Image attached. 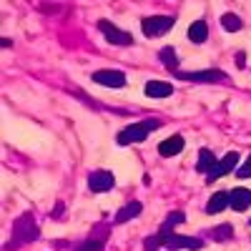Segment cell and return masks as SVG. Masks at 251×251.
Returning a JSON list of instances; mask_svg holds the SVG:
<instances>
[{"label": "cell", "mask_w": 251, "mask_h": 251, "mask_svg": "<svg viewBox=\"0 0 251 251\" xmlns=\"http://www.w3.org/2000/svg\"><path fill=\"white\" fill-rule=\"evenodd\" d=\"M158 128V121H149V123H136V126H128L118 133V143L121 146H128V143H141L149 138V131Z\"/></svg>", "instance_id": "cell-1"}, {"label": "cell", "mask_w": 251, "mask_h": 251, "mask_svg": "<svg viewBox=\"0 0 251 251\" xmlns=\"http://www.w3.org/2000/svg\"><path fill=\"white\" fill-rule=\"evenodd\" d=\"M143 33L149 38H158V35H166L171 28H174V18L171 15H153V18H143L141 23Z\"/></svg>", "instance_id": "cell-2"}, {"label": "cell", "mask_w": 251, "mask_h": 251, "mask_svg": "<svg viewBox=\"0 0 251 251\" xmlns=\"http://www.w3.org/2000/svg\"><path fill=\"white\" fill-rule=\"evenodd\" d=\"M98 28H100L103 35H106L108 43H113V46H131V43H133V38H131L128 33L121 30V28H116L113 23H108V20H100Z\"/></svg>", "instance_id": "cell-3"}, {"label": "cell", "mask_w": 251, "mask_h": 251, "mask_svg": "<svg viewBox=\"0 0 251 251\" xmlns=\"http://www.w3.org/2000/svg\"><path fill=\"white\" fill-rule=\"evenodd\" d=\"M113 183H116V178H113L111 171H93L91 178H88V188H91V191H96V194L111 191Z\"/></svg>", "instance_id": "cell-4"}, {"label": "cell", "mask_w": 251, "mask_h": 251, "mask_svg": "<svg viewBox=\"0 0 251 251\" xmlns=\"http://www.w3.org/2000/svg\"><path fill=\"white\" fill-rule=\"evenodd\" d=\"M13 234H15L20 241H33V239L38 236V226H35V221H33L30 216H20V219L15 221V226H13Z\"/></svg>", "instance_id": "cell-5"}, {"label": "cell", "mask_w": 251, "mask_h": 251, "mask_svg": "<svg viewBox=\"0 0 251 251\" xmlns=\"http://www.w3.org/2000/svg\"><path fill=\"white\" fill-rule=\"evenodd\" d=\"M93 80L100 83V86H108V88H121L126 86V75L121 71H96Z\"/></svg>", "instance_id": "cell-6"}, {"label": "cell", "mask_w": 251, "mask_h": 251, "mask_svg": "<svg viewBox=\"0 0 251 251\" xmlns=\"http://www.w3.org/2000/svg\"><path fill=\"white\" fill-rule=\"evenodd\" d=\"M236 163H239V153H226V156L214 166V171L208 174V181H216V178H221V176H226V174H231V171L236 169Z\"/></svg>", "instance_id": "cell-7"}, {"label": "cell", "mask_w": 251, "mask_h": 251, "mask_svg": "<svg viewBox=\"0 0 251 251\" xmlns=\"http://www.w3.org/2000/svg\"><path fill=\"white\" fill-rule=\"evenodd\" d=\"M228 206H231L234 211H246L251 206V191L249 188H234V191L228 194Z\"/></svg>", "instance_id": "cell-8"}, {"label": "cell", "mask_w": 251, "mask_h": 251, "mask_svg": "<svg viewBox=\"0 0 251 251\" xmlns=\"http://www.w3.org/2000/svg\"><path fill=\"white\" fill-rule=\"evenodd\" d=\"M178 78L196 80V83H216V80H224V73L221 71H196V73H178Z\"/></svg>", "instance_id": "cell-9"}, {"label": "cell", "mask_w": 251, "mask_h": 251, "mask_svg": "<svg viewBox=\"0 0 251 251\" xmlns=\"http://www.w3.org/2000/svg\"><path fill=\"white\" fill-rule=\"evenodd\" d=\"M174 93V86L166 80H149L146 83V96L149 98H166Z\"/></svg>", "instance_id": "cell-10"}, {"label": "cell", "mask_w": 251, "mask_h": 251, "mask_svg": "<svg viewBox=\"0 0 251 251\" xmlns=\"http://www.w3.org/2000/svg\"><path fill=\"white\" fill-rule=\"evenodd\" d=\"M181 151H183V138L181 136H171V138L161 141V146H158V153L161 156H176Z\"/></svg>", "instance_id": "cell-11"}, {"label": "cell", "mask_w": 251, "mask_h": 251, "mask_svg": "<svg viewBox=\"0 0 251 251\" xmlns=\"http://www.w3.org/2000/svg\"><path fill=\"white\" fill-rule=\"evenodd\" d=\"M166 246H169V249H201L203 244L199 239H191V236H176V234H171L169 241H166Z\"/></svg>", "instance_id": "cell-12"}, {"label": "cell", "mask_w": 251, "mask_h": 251, "mask_svg": "<svg viewBox=\"0 0 251 251\" xmlns=\"http://www.w3.org/2000/svg\"><path fill=\"white\" fill-rule=\"evenodd\" d=\"M214 166H216V156L208 151V149H201V151H199V161H196V169H199L201 174H211Z\"/></svg>", "instance_id": "cell-13"}, {"label": "cell", "mask_w": 251, "mask_h": 251, "mask_svg": "<svg viewBox=\"0 0 251 251\" xmlns=\"http://www.w3.org/2000/svg\"><path fill=\"white\" fill-rule=\"evenodd\" d=\"M141 208H143V206H141L138 201L126 203V206L121 208V211L116 214V224H126V221H131L133 216H138V214H141Z\"/></svg>", "instance_id": "cell-14"}, {"label": "cell", "mask_w": 251, "mask_h": 251, "mask_svg": "<svg viewBox=\"0 0 251 251\" xmlns=\"http://www.w3.org/2000/svg\"><path fill=\"white\" fill-rule=\"evenodd\" d=\"M226 206H228V194L226 191H219V194L211 196V201L206 203V211L208 214H219V211H224Z\"/></svg>", "instance_id": "cell-15"}, {"label": "cell", "mask_w": 251, "mask_h": 251, "mask_svg": "<svg viewBox=\"0 0 251 251\" xmlns=\"http://www.w3.org/2000/svg\"><path fill=\"white\" fill-rule=\"evenodd\" d=\"M206 35H208V28H206L203 20H196V23H194L191 28H188V38H191L194 43H203Z\"/></svg>", "instance_id": "cell-16"}, {"label": "cell", "mask_w": 251, "mask_h": 251, "mask_svg": "<svg viewBox=\"0 0 251 251\" xmlns=\"http://www.w3.org/2000/svg\"><path fill=\"white\" fill-rule=\"evenodd\" d=\"M221 25H224V30H228V33H236V30L241 28V20H239L234 13H226V15H221Z\"/></svg>", "instance_id": "cell-17"}, {"label": "cell", "mask_w": 251, "mask_h": 251, "mask_svg": "<svg viewBox=\"0 0 251 251\" xmlns=\"http://www.w3.org/2000/svg\"><path fill=\"white\" fill-rule=\"evenodd\" d=\"M161 63L166 68H171V71H176V66H178V58H176V50L174 48H163L161 50Z\"/></svg>", "instance_id": "cell-18"}, {"label": "cell", "mask_w": 251, "mask_h": 251, "mask_svg": "<svg viewBox=\"0 0 251 251\" xmlns=\"http://www.w3.org/2000/svg\"><path fill=\"white\" fill-rule=\"evenodd\" d=\"M103 249V244L100 241H96V239H91V241H86L80 249H75V251H100Z\"/></svg>", "instance_id": "cell-19"}, {"label": "cell", "mask_w": 251, "mask_h": 251, "mask_svg": "<svg viewBox=\"0 0 251 251\" xmlns=\"http://www.w3.org/2000/svg\"><path fill=\"white\" fill-rule=\"evenodd\" d=\"M236 176H239V178H251V156L246 158V163H244L241 169L236 171Z\"/></svg>", "instance_id": "cell-20"}]
</instances>
